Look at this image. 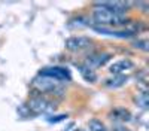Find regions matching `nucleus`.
Returning <instances> with one entry per match:
<instances>
[{"label":"nucleus","mask_w":149,"mask_h":131,"mask_svg":"<svg viewBox=\"0 0 149 131\" xmlns=\"http://www.w3.org/2000/svg\"><path fill=\"white\" fill-rule=\"evenodd\" d=\"M93 18L95 19V22L102 24V27H106V28L119 27V26H124V24H125V17L118 15L112 9H109L106 6H102L98 3H95V6L93 9Z\"/></svg>","instance_id":"obj_1"},{"label":"nucleus","mask_w":149,"mask_h":131,"mask_svg":"<svg viewBox=\"0 0 149 131\" xmlns=\"http://www.w3.org/2000/svg\"><path fill=\"white\" fill-rule=\"evenodd\" d=\"M29 110L34 115H46V113H51L54 109H55V106L43 98V97H33L30 101H29Z\"/></svg>","instance_id":"obj_2"},{"label":"nucleus","mask_w":149,"mask_h":131,"mask_svg":"<svg viewBox=\"0 0 149 131\" xmlns=\"http://www.w3.org/2000/svg\"><path fill=\"white\" fill-rule=\"evenodd\" d=\"M93 45V40L90 37H85V36H72V37H67L64 42L66 49L70 52H81L85 51Z\"/></svg>","instance_id":"obj_3"},{"label":"nucleus","mask_w":149,"mask_h":131,"mask_svg":"<svg viewBox=\"0 0 149 131\" xmlns=\"http://www.w3.org/2000/svg\"><path fill=\"white\" fill-rule=\"evenodd\" d=\"M40 75L48 76L51 79H55L58 82H64V80H70V71L66 67L61 66H49V67H43L40 70Z\"/></svg>","instance_id":"obj_4"},{"label":"nucleus","mask_w":149,"mask_h":131,"mask_svg":"<svg viewBox=\"0 0 149 131\" xmlns=\"http://www.w3.org/2000/svg\"><path fill=\"white\" fill-rule=\"evenodd\" d=\"M33 85H34V88H37L40 92H52V91H55V89L60 88V82L55 80V79L48 78V76L39 75L37 78H34Z\"/></svg>","instance_id":"obj_5"},{"label":"nucleus","mask_w":149,"mask_h":131,"mask_svg":"<svg viewBox=\"0 0 149 131\" xmlns=\"http://www.w3.org/2000/svg\"><path fill=\"white\" fill-rule=\"evenodd\" d=\"M110 60V54H104V52H97V54H91L86 57V66L88 67H102L104 66Z\"/></svg>","instance_id":"obj_6"},{"label":"nucleus","mask_w":149,"mask_h":131,"mask_svg":"<svg viewBox=\"0 0 149 131\" xmlns=\"http://www.w3.org/2000/svg\"><path fill=\"white\" fill-rule=\"evenodd\" d=\"M94 30L97 33H100V34L110 36V37H119V39H127V37H131V36L134 34L130 30L121 31V30H112V28H106V27H94Z\"/></svg>","instance_id":"obj_7"},{"label":"nucleus","mask_w":149,"mask_h":131,"mask_svg":"<svg viewBox=\"0 0 149 131\" xmlns=\"http://www.w3.org/2000/svg\"><path fill=\"white\" fill-rule=\"evenodd\" d=\"M133 61L131 60H119V61H115L109 67V71L112 75H124L127 70L133 69Z\"/></svg>","instance_id":"obj_8"},{"label":"nucleus","mask_w":149,"mask_h":131,"mask_svg":"<svg viewBox=\"0 0 149 131\" xmlns=\"http://www.w3.org/2000/svg\"><path fill=\"white\" fill-rule=\"evenodd\" d=\"M78 70H79V73L81 76L84 78L85 82H88V83H94L97 80V75H95V71L88 67L86 64H78Z\"/></svg>","instance_id":"obj_9"},{"label":"nucleus","mask_w":149,"mask_h":131,"mask_svg":"<svg viewBox=\"0 0 149 131\" xmlns=\"http://www.w3.org/2000/svg\"><path fill=\"white\" fill-rule=\"evenodd\" d=\"M127 80H128V78L125 76V75H113V78H109V79H106V82H104V85L107 87V88H121V87H124L127 83Z\"/></svg>","instance_id":"obj_10"},{"label":"nucleus","mask_w":149,"mask_h":131,"mask_svg":"<svg viewBox=\"0 0 149 131\" xmlns=\"http://www.w3.org/2000/svg\"><path fill=\"white\" fill-rule=\"evenodd\" d=\"M88 130L90 131H107L106 125L100 121V119H91L88 122Z\"/></svg>","instance_id":"obj_11"},{"label":"nucleus","mask_w":149,"mask_h":131,"mask_svg":"<svg viewBox=\"0 0 149 131\" xmlns=\"http://www.w3.org/2000/svg\"><path fill=\"white\" fill-rule=\"evenodd\" d=\"M136 103H137L142 109H148V94L146 92H139L136 95Z\"/></svg>","instance_id":"obj_12"},{"label":"nucleus","mask_w":149,"mask_h":131,"mask_svg":"<svg viewBox=\"0 0 149 131\" xmlns=\"http://www.w3.org/2000/svg\"><path fill=\"white\" fill-rule=\"evenodd\" d=\"M112 116H116L113 119H119V121H128L130 119V113L127 110H115L112 113Z\"/></svg>","instance_id":"obj_13"},{"label":"nucleus","mask_w":149,"mask_h":131,"mask_svg":"<svg viewBox=\"0 0 149 131\" xmlns=\"http://www.w3.org/2000/svg\"><path fill=\"white\" fill-rule=\"evenodd\" d=\"M134 48H136V49H142L143 52H148L149 51V42L146 39L137 40V42H134Z\"/></svg>","instance_id":"obj_14"},{"label":"nucleus","mask_w":149,"mask_h":131,"mask_svg":"<svg viewBox=\"0 0 149 131\" xmlns=\"http://www.w3.org/2000/svg\"><path fill=\"white\" fill-rule=\"evenodd\" d=\"M113 131H130L128 128H124V127H116V128H113Z\"/></svg>","instance_id":"obj_15"},{"label":"nucleus","mask_w":149,"mask_h":131,"mask_svg":"<svg viewBox=\"0 0 149 131\" xmlns=\"http://www.w3.org/2000/svg\"><path fill=\"white\" fill-rule=\"evenodd\" d=\"M78 131H82V130H78Z\"/></svg>","instance_id":"obj_16"}]
</instances>
